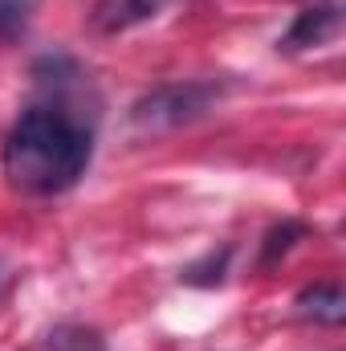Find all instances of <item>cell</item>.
I'll use <instances>...</instances> for the list:
<instances>
[{
    "instance_id": "6",
    "label": "cell",
    "mask_w": 346,
    "mask_h": 351,
    "mask_svg": "<svg viewBox=\"0 0 346 351\" xmlns=\"http://www.w3.org/2000/svg\"><path fill=\"white\" fill-rule=\"evenodd\" d=\"M45 351H106L102 335L94 327H82V323H62L49 331L45 339Z\"/></svg>"
},
{
    "instance_id": "3",
    "label": "cell",
    "mask_w": 346,
    "mask_h": 351,
    "mask_svg": "<svg viewBox=\"0 0 346 351\" xmlns=\"http://www.w3.org/2000/svg\"><path fill=\"white\" fill-rule=\"evenodd\" d=\"M338 29H343V8H338L334 0H322V4H314V8H306V12H297V21H293L289 33L277 41V49H281V53L318 49V45H326Z\"/></svg>"
},
{
    "instance_id": "4",
    "label": "cell",
    "mask_w": 346,
    "mask_h": 351,
    "mask_svg": "<svg viewBox=\"0 0 346 351\" xmlns=\"http://www.w3.org/2000/svg\"><path fill=\"white\" fill-rule=\"evenodd\" d=\"M297 315L302 319H314V323H330L338 327L346 319V294L338 282H318V286H306L297 294Z\"/></svg>"
},
{
    "instance_id": "9",
    "label": "cell",
    "mask_w": 346,
    "mask_h": 351,
    "mask_svg": "<svg viewBox=\"0 0 346 351\" xmlns=\"http://www.w3.org/2000/svg\"><path fill=\"white\" fill-rule=\"evenodd\" d=\"M4 282H8V265L0 262V286H4Z\"/></svg>"
},
{
    "instance_id": "1",
    "label": "cell",
    "mask_w": 346,
    "mask_h": 351,
    "mask_svg": "<svg viewBox=\"0 0 346 351\" xmlns=\"http://www.w3.org/2000/svg\"><path fill=\"white\" fill-rule=\"evenodd\" d=\"M90 160H94V135L62 102H37L21 110L0 152L8 184L29 196L70 192L86 176Z\"/></svg>"
},
{
    "instance_id": "2",
    "label": "cell",
    "mask_w": 346,
    "mask_h": 351,
    "mask_svg": "<svg viewBox=\"0 0 346 351\" xmlns=\"http://www.w3.org/2000/svg\"><path fill=\"white\" fill-rule=\"evenodd\" d=\"M220 98L216 82H172V86H155L131 106V123L143 131H172L183 123H196L200 114H208V106Z\"/></svg>"
},
{
    "instance_id": "7",
    "label": "cell",
    "mask_w": 346,
    "mask_h": 351,
    "mask_svg": "<svg viewBox=\"0 0 346 351\" xmlns=\"http://www.w3.org/2000/svg\"><path fill=\"white\" fill-rule=\"evenodd\" d=\"M37 4L41 0H0V41H12L16 33H25Z\"/></svg>"
},
{
    "instance_id": "8",
    "label": "cell",
    "mask_w": 346,
    "mask_h": 351,
    "mask_svg": "<svg viewBox=\"0 0 346 351\" xmlns=\"http://www.w3.org/2000/svg\"><path fill=\"white\" fill-rule=\"evenodd\" d=\"M302 233H306V229H302L297 221H285V225L269 229V237H265V254H261V265H273L277 258H285V254L293 250V241H297Z\"/></svg>"
},
{
    "instance_id": "5",
    "label": "cell",
    "mask_w": 346,
    "mask_h": 351,
    "mask_svg": "<svg viewBox=\"0 0 346 351\" xmlns=\"http://www.w3.org/2000/svg\"><path fill=\"white\" fill-rule=\"evenodd\" d=\"M168 0H102L98 12H94V25L102 33H118V29H131V25H143L151 21L155 12H163Z\"/></svg>"
}]
</instances>
